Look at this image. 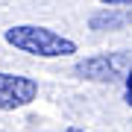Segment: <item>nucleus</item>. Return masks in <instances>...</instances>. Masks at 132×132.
Here are the masks:
<instances>
[{
    "label": "nucleus",
    "mask_w": 132,
    "mask_h": 132,
    "mask_svg": "<svg viewBox=\"0 0 132 132\" xmlns=\"http://www.w3.org/2000/svg\"><path fill=\"white\" fill-rule=\"evenodd\" d=\"M6 44H12L15 50L29 53V56H41V59H59V56H71L76 53V41L65 38L56 29L38 27V24H18L9 27L3 32Z\"/></svg>",
    "instance_id": "f257e3e1"
},
{
    "label": "nucleus",
    "mask_w": 132,
    "mask_h": 132,
    "mask_svg": "<svg viewBox=\"0 0 132 132\" xmlns=\"http://www.w3.org/2000/svg\"><path fill=\"white\" fill-rule=\"evenodd\" d=\"M73 73L79 76V79H88V82H114V79H123V76L132 73V53L118 50V53H103V56L82 59V62H76Z\"/></svg>",
    "instance_id": "f03ea898"
},
{
    "label": "nucleus",
    "mask_w": 132,
    "mask_h": 132,
    "mask_svg": "<svg viewBox=\"0 0 132 132\" xmlns=\"http://www.w3.org/2000/svg\"><path fill=\"white\" fill-rule=\"evenodd\" d=\"M38 97V82L32 76L21 73H3L0 71V112L24 109Z\"/></svg>",
    "instance_id": "7ed1b4c3"
},
{
    "label": "nucleus",
    "mask_w": 132,
    "mask_h": 132,
    "mask_svg": "<svg viewBox=\"0 0 132 132\" xmlns=\"http://www.w3.org/2000/svg\"><path fill=\"white\" fill-rule=\"evenodd\" d=\"M129 24H132V9H112V6H106L88 18V27L97 32H120Z\"/></svg>",
    "instance_id": "20e7f679"
},
{
    "label": "nucleus",
    "mask_w": 132,
    "mask_h": 132,
    "mask_svg": "<svg viewBox=\"0 0 132 132\" xmlns=\"http://www.w3.org/2000/svg\"><path fill=\"white\" fill-rule=\"evenodd\" d=\"M126 103L132 106V73L126 76Z\"/></svg>",
    "instance_id": "39448f33"
},
{
    "label": "nucleus",
    "mask_w": 132,
    "mask_h": 132,
    "mask_svg": "<svg viewBox=\"0 0 132 132\" xmlns=\"http://www.w3.org/2000/svg\"><path fill=\"white\" fill-rule=\"evenodd\" d=\"M65 132H85V129H79V126H68Z\"/></svg>",
    "instance_id": "423d86ee"
}]
</instances>
